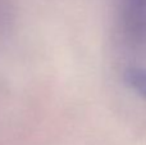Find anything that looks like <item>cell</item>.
<instances>
[{
  "label": "cell",
  "instance_id": "1",
  "mask_svg": "<svg viewBox=\"0 0 146 145\" xmlns=\"http://www.w3.org/2000/svg\"><path fill=\"white\" fill-rule=\"evenodd\" d=\"M127 25L136 35L146 33V0H124Z\"/></svg>",
  "mask_w": 146,
  "mask_h": 145
},
{
  "label": "cell",
  "instance_id": "2",
  "mask_svg": "<svg viewBox=\"0 0 146 145\" xmlns=\"http://www.w3.org/2000/svg\"><path fill=\"white\" fill-rule=\"evenodd\" d=\"M124 81L133 91L146 99V68L129 67L124 72Z\"/></svg>",
  "mask_w": 146,
  "mask_h": 145
}]
</instances>
